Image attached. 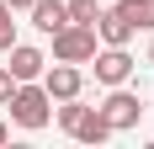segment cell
Here are the masks:
<instances>
[{
	"mask_svg": "<svg viewBox=\"0 0 154 149\" xmlns=\"http://www.w3.org/2000/svg\"><path fill=\"white\" fill-rule=\"evenodd\" d=\"M5 112H11L16 128L37 133V128H48V122H53V96L43 90V80H16V90H11V101H5Z\"/></svg>",
	"mask_w": 154,
	"mask_h": 149,
	"instance_id": "obj_1",
	"label": "cell"
},
{
	"mask_svg": "<svg viewBox=\"0 0 154 149\" xmlns=\"http://www.w3.org/2000/svg\"><path fill=\"white\" fill-rule=\"evenodd\" d=\"M96 112L112 122V133H128V128H138V122H143V96H138V90H128V85H112L106 101L96 106Z\"/></svg>",
	"mask_w": 154,
	"mask_h": 149,
	"instance_id": "obj_2",
	"label": "cell"
},
{
	"mask_svg": "<svg viewBox=\"0 0 154 149\" xmlns=\"http://www.w3.org/2000/svg\"><path fill=\"white\" fill-rule=\"evenodd\" d=\"M96 48H101L96 27L69 21L64 32H53V59H64V64H91V59H96Z\"/></svg>",
	"mask_w": 154,
	"mask_h": 149,
	"instance_id": "obj_3",
	"label": "cell"
},
{
	"mask_svg": "<svg viewBox=\"0 0 154 149\" xmlns=\"http://www.w3.org/2000/svg\"><path fill=\"white\" fill-rule=\"evenodd\" d=\"M43 90L53 96V101H69V96H80V90H85V69H80V64L53 59V64L43 69Z\"/></svg>",
	"mask_w": 154,
	"mask_h": 149,
	"instance_id": "obj_4",
	"label": "cell"
},
{
	"mask_svg": "<svg viewBox=\"0 0 154 149\" xmlns=\"http://www.w3.org/2000/svg\"><path fill=\"white\" fill-rule=\"evenodd\" d=\"M96 85H128V74H133V53L128 48H96Z\"/></svg>",
	"mask_w": 154,
	"mask_h": 149,
	"instance_id": "obj_5",
	"label": "cell"
},
{
	"mask_svg": "<svg viewBox=\"0 0 154 149\" xmlns=\"http://www.w3.org/2000/svg\"><path fill=\"white\" fill-rule=\"evenodd\" d=\"M5 53H11V64H5V69H11L16 80H43V69H48V53H43V48H32V43H11Z\"/></svg>",
	"mask_w": 154,
	"mask_h": 149,
	"instance_id": "obj_6",
	"label": "cell"
},
{
	"mask_svg": "<svg viewBox=\"0 0 154 149\" xmlns=\"http://www.w3.org/2000/svg\"><path fill=\"white\" fill-rule=\"evenodd\" d=\"M96 37H101L106 48H128V43H133V21H128V16L112 5V11L96 16Z\"/></svg>",
	"mask_w": 154,
	"mask_h": 149,
	"instance_id": "obj_7",
	"label": "cell"
},
{
	"mask_svg": "<svg viewBox=\"0 0 154 149\" xmlns=\"http://www.w3.org/2000/svg\"><path fill=\"white\" fill-rule=\"evenodd\" d=\"M27 11H32V27H37V32H48V37L69 27V5H64V0H32Z\"/></svg>",
	"mask_w": 154,
	"mask_h": 149,
	"instance_id": "obj_8",
	"label": "cell"
},
{
	"mask_svg": "<svg viewBox=\"0 0 154 149\" xmlns=\"http://www.w3.org/2000/svg\"><path fill=\"white\" fill-rule=\"evenodd\" d=\"M69 138H80V144H106V138H112V122H106V117L91 106V112L75 122V133H69Z\"/></svg>",
	"mask_w": 154,
	"mask_h": 149,
	"instance_id": "obj_9",
	"label": "cell"
},
{
	"mask_svg": "<svg viewBox=\"0 0 154 149\" xmlns=\"http://www.w3.org/2000/svg\"><path fill=\"white\" fill-rule=\"evenodd\" d=\"M117 11L133 21V32H154V0H117Z\"/></svg>",
	"mask_w": 154,
	"mask_h": 149,
	"instance_id": "obj_10",
	"label": "cell"
},
{
	"mask_svg": "<svg viewBox=\"0 0 154 149\" xmlns=\"http://www.w3.org/2000/svg\"><path fill=\"white\" fill-rule=\"evenodd\" d=\"M85 112H91V106H80V96H69V101H59V106H53V117H59V128H64V133H75V122L85 117Z\"/></svg>",
	"mask_w": 154,
	"mask_h": 149,
	"instance_id": "obj_11",
	"label": "cell"
},
{
	"mask_svg": "<svg viewBox=\"0 0 154 149\" xmlns=\"http://www.w3.org/2000/svg\"><path fill=\"white\" fill-rule=\"evenodd\" d=\"M64 5H69V21H80V27H96V16H101L96 0H64Z\"/></svg>",
	"mask_w": 154,
	"mask_h": 149,
	"instance_id": "obj_12",
	"label": "cell"
},
{
	"mask_svg": "<svg viewBox=\"0 0 154 149\" xmlns=\"http://www.w3.org/2000/svg\"><path fill=\"white\" fill-rule=\"evenodd\" d=\"M11 43H16V11L5 5V0H0V53H5Z\"/></svg>",
	"mask_w": 154,
	"mask_h": 149,
	"instance_id": "obj_13",
	"label": "cell"
},
{
	"mask_svg": "<svg viewBox=\"0 0 154 149\" xmlns=\"http://www.w3.org/2000/svg\"><path fill=\"white\" fill-rule=\"evenodd\" d=\"M11 90H16V74H11V69H5V64H0V106L11 101Z\"/></svg>",
	"mask_w": 154,
	"mask_h": 149,
	"instance_id": "obj_14",
	"label": "cell"
},
{
	"mask_svg": "<svg viewBox=\"0 0 154 149\" xmlns=\"http://www.w3.org/2000/svg\"><path fill=\"white\" fill-rule=\"evenodd\" d=\"M5 5H11V11H27V5H32V0H5Z\"/></svg>",
	"mask_w": 154,
	"mask_h": 149,
	"instance_id": "obj_15",
	"label": "cell"
},
{
	"mask_svg": "<svg viewBox=\"0 0 154 149\" xmlns=\"http://www.w3.org/2000/svg\"><path fill=\"white\" fill-rule=\"evenodd\" d=\"M5 138H11V122H0V144H5Z\"/></svg>",
	"mask_w": 154,
	"mask_h": 149,
	"instance_id": "obj_16",
	"label": "cell"
},
{
	"mask_svg": "<svg viewBox=\"0 0 154 149\" xmlns=\"http://www.w3.org/2000/svg\"><path fill=\"white\" fill-rule=\"evenodd\" d=\"M149 64H154V37H149Z\"/></svg>",
	"mask_w": 154,
	"mask_h": 149,
	"instance_id": "obj_17",
	"label": "cell"
}]
</instances>
